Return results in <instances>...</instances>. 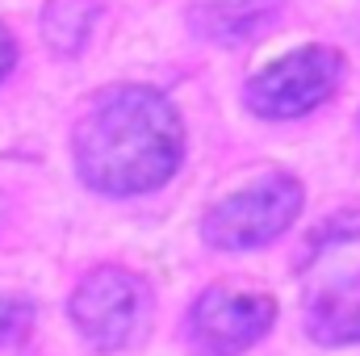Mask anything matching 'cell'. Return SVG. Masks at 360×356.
<instances>
[{
  "instance_id": "1",
  "label": "cell",
  "mask_w": 360,
  "mask_h": 356,
  "mask_svg": "<svg viewBox=\"0 0 360 356\" xmlns=\"http://www.w3.org/2000/svg\"><path fill=\"white\" fill-rule=\"evenodd\" d=\"M184 151L176 109L151 89L96 96L76 130V164L96 193H151L176 172Z\"/></svg>"
},
{
  "instance_id": "2",
  "label": "cell",
  "mask_w": 360,
  "mask_h": 356,
  "mask_svg": "<svg viewBox=\"0 0 360 356\" xmlns=\"http://www.w3.org/2000/svg\"><path fill=\"white\" fill-rule=\"evenodd\" d=\"M302 210V184L293 177H264L252 189L218 201L205 214V239L214 248L226 252H243V248H260L276 239Z\"/></svg>"
},
{
  "instance_id": "3",
  "label": "cell",
  "mask_w": 360,
  "mask_h": 356,
  "mask_svg": "<svg viewBox=\"0 0 360 356\" xmlns=\"http://www.w3.org/2000/svg\"><path fill=\"white\" fill-rule=\"evenodd\" d=\"M340 72H344V59L331 46H302V51L276 59L248 84V105L260 117L310 113L314 105H323L331 96V89L340 84Z\"/></svg>"
},
{
  "instance_id": "4",
  "label": "cell",
  "mask_w": 360,
  "mask_h": 356,
  "mask_svg": "<svg viewBox=\"0 0 360 356\" xmlns=\"http://www.w3.org/2000/svg\"><path fill=\"white\" fill-rule=\"evenodd\" d=\"M147 310V293L143 281L126 268H96L80 281V289L72 293V319L92 340L96 348L113 352L122 344H130L139 319Z\"/></svg>"
},
{
  "instance_id": "5",
  "label": "cell",
  "mask_w": 360,
  "mask_h": 356,
  "mask_svg": "<svg viewBox=\"0 0 360 356\" xmlns=\"http://www.w3.org/2000/svg\"><path fill=\"white\" fill-rule=\"evenodd\" d=\"M276 319V302L256 289H210L193 306V336L210 356H235L264 340Z\"/></svg>"
},
{
  "instance_id": "6",
  "label": "cell",
  "mask_w": 360,
  "mask_h": 356,
  "mask_svg": "<svg viewBox=\"0 0 360 356\" xmlns=\"http://www.w3.org/2000/svg\"><path fill=\"white\" fill-rule=\"evenodd\" d=\"M310 336L319 344H356L360 340V272L327 285L310 302Z\"/></svg>"
},
{
  "instance_id": "7",
  "label": "cell",
  "mask_w": 360,
  "mask_h": 356,
  "mask_svg": "<svg viewBox=\"0 0 360 356\" xmlns=\"http://www.w3.org/2000/svg\"><path fill=\"white\" fill-rule=\"evenodd\" d=\"M92 21H96V4L92 0H51L46 13H42V38L59 55H72L89 38Z\"/></svg>"
},
{
  "instance_id": "8",
  "label": "cell",
  "mask_w": 360,
  "mask_h": 356,
  "mask_svg": "<svg viewBox=\"0 0 360 356\" xmlns=\"http://www.w3.org/2000/svg\"><path fill=\"white\" fill-rule=\"evenodd\" d=\"M34 323V306L17 293H0V344H13L30 331Z\"/></svg>"
},
{
  "instance_id": "9",
  "label": "cell",
  "mask_w": 360,
  "mask_h": 356,
  "mask_svg": "<svg viewBox=\"0 0 360 356\" xmlns=\"http://www.w3.org/2000/svg\"><path fill=\"white\" fill-rule=\"evenodd\" d=\"M344 235H348V239L360 235V214H335V218H331L314 239H310V252H323L327 243H335V239H344Z\"/></svg>"
},
{
  "instance_id": "10",
  "label": "cell",
  "mask_w": 360,
  "mask_h": 356,
  "mask_svg": "<svg viewBox=\"0 0 360 356\" xmlns=\"http://www.w3.org/2000/svg\"><path fill=\"white\" fill-rule=\"evenodd\" d=\"M13 59H17V46H13V38H8V30L0 25V80L13 72Z\"/></svg>"
}]
</instances>
